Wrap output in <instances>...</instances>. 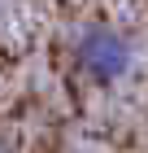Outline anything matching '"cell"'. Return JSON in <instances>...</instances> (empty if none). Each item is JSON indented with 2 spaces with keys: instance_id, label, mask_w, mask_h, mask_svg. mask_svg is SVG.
<instances>
[{
  "instance_id": "obj_1",
  "label": "cell",
  "mask_w": 148,
  "mask_h": 153,
  "mask_svg": "<svg viewBox=\"0 0 148 153\" xmlns=\"http://www.w3.org/2000/svg\"><path fill=\"white\" fill-rule=\"evenodd\" d=\"M70 61L87 83L109 88L131 74L135 48H131V35L113 22H79L70 31Z\"/></svg>"
},
{
  "instance_id": "obj_2",
  "label": "cell",
  "mask_w": 148,
  "mask_h": 153,
  "mask_svg": "<svg viewBox=\"0 0 148 153\" xmlns=\"http://www.w3.org/2000/svg\"><path fill=\"white\" fill-rule=\"evenodd\" d=\"M0 153H13V149H9V140H4V136H0Z\"/></svg>"
}]
</instances>
